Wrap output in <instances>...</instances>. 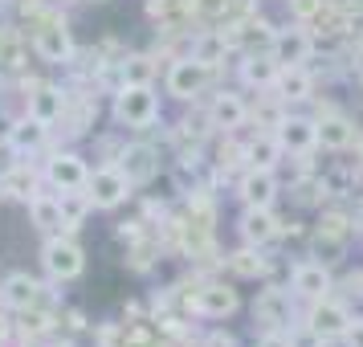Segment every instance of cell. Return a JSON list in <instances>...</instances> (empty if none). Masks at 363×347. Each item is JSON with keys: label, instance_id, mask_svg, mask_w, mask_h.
I'll return each mask as SVG.
<instances>
[{"label": "cell", "instance_id": "cell-1", "mask_svg": "<svg viewBox=\"0 0 363 347\" xmlns=\"http://www.w3.org/2000/svg\"><path fill=\"white\" fill-rule=\"evenodd\" d=\"M131 188H135L131 176H127L118 164H102V167H94L90 180H86V197H90L94 209L111 213V209H118V204L131 200Z\"/></svg>", "mask_w": 363, "mask_h": 347}, {"label": "cell", "instance_id": "cell-2", "mask_svg": "<svg viewBox=\"0 0 363 347\" xmlns=\"http://www.w3.org/2000/svg\"><path fill=\"white\" fill-rule=\"evenodd\" d=\"M115 119L118 123H127L135 131H143L151 127L155 119H160V94H155V86H123L115 94Z\"/></svg>", "mask_w": 363, "mask_h": 347}, {"label": "cell", "instance_id": "cell-3", "mask_svg": "<svg viewBox=\"0 0 363 347\" xmlns=\"http://www.w3.org/2000/svg\"><path fill=\"white\" fill-rule=\"evenodd\" d=\"M33 53H37V62H45V66H69L78 45H74V33H69L66 21L62 17L41 21L33 33Z\"/></svg>", "mask_w": 363, "mask_h": 347}, {"label": "cell", "instance_id": "cell-4", "mask_svg": "<svg viewBox=\"0 0 363 347\" xmlns=\"http://www.w3.org/2000/svg\"><path fill=\"white\" fill-rule=\"evenodd\" d=\"M41 265H45V274H50L53 282H74L86 270V253L74 246L69 237L53 233L50 241L41 246Z\"/></svg>", "mask_w": 363, "mask_h": 347}, {"label": "cell", "instance_id": "cell-5", "mask_svg": "<svg viewBox=\"0 0 363 347\" xmlns=\"http://www.w3.org/2000/svg\"><path fill=\"white\" fill-rule=\"evenodd\" d=\"M208 74H213V66H204V62H196L192 53L188 57H180V62H172L167 66V94L176 102H192L208 86Z\"/></svg>", "mask_w": 363, "mask_h": 347}, {"label": "cell", "instance_id": "cell-6", "mask_svg": "<svg viewBox=\"0 0 363 347\" xmlns=\"http://www.w3.org/2000/svg\"><path fill=\"white\" fill-rule=\"evenodd\" d=\"M335 290V278H330L327 262H298L294 274H290V294L302 298V302H323Z\"/></svg>", "mask_w": 363, "mask_h": 347}, {"label": "cell", "instance_id": "cell-7", "mask_svg": "<svg viewBox=\"0 0 363 347\" xmlns=\"http://www.w3.org/2000/svg\"><path fill=\"white\" fill-rule=\"evenodd\" d=\"M269 53H274L278 66H306L314 53V37L302 25H281L274 41H269Z\"/></svg>", "mask_w": 363, "mask_h": 347}, {"label": "cell", "instance_id": "cell-8", "mask_svg": "<svg viewBox=\"0 0 363 347\" xmlns=\"http://www.w3.org/2000/svg\"><path fill=\"white\" fill-rule=\"evenodd\" d=\"M274 135L278 143L290 155H306V151L318 148V119H306V115H281L274 123Z\"/></svg>", "mask_w": 363, "mask_h": 347}, {"label": "cell", "instance_id": "cell-9", "mask_svg": "<svg viewBox=\"0 0 363 347\" xmlns=\"http://www.w3.org/2000/svg\"><path fill=\"white\" fill-rule=\"evenodd\" d=\"M323 339H343L347 331H351V323H355V314H351V307L347 302H339V298H323V302H311V319H306Z\"/></svg>", "mask_w": 363, "mask_h": 347}, {"label": "cell", "instance_id": "cell-10", "mask_svg": "<svg viewBox=\"0 0 363 347\" xmlns=\"http://www.w3.org/2000/svg\"><path fill=\"white\" fill-rule=\"evenodd\" d=\"M90 180V167L82 164L78 151H57L50 164H45V184L53 192H74V188H86Z\"/></svg>", "mask_w": 363, "mask_h": 347}, {"label": "cell", "instance_id": "cell-11", "mask_svg": "<svg viewBox=\"0 0 363 347\" xmlns=\"http://www.w3.org/2000/svg\"><path fill=\"white\" fill-rule=\"evenodd\" d=\"M237 197L245 209H274V200H278V176L274 172H265V167H249L241 184H237Z\"/></svg>", "mask_w": 363, "mask_h": 347}, {"label": "cell", "instance_id": "cell-12", "mask_svg": "<svg viewBox=\"0 0 363 347\" xmlns=\"http://www.w3.org/2000/svg\"><path fill=\"white\" fill-rule=\"evenodd\" d=\"M118 167L131 176V184H151L160 176V151L151 143H127L118 151Z\"/></svg>", "mask_w": 363, "mask_h": 347}, {"label": "cell", "instance_id": "cell-13", "mask_svg": "<svg viewBox=\"0 0 363 347\" xmlns=\"http://www.w3.org/2000/svg\"><path fill=\"white\" fill-rule=\"evenodd\" d=\"M237 233H241L245 246H262L265 249L281 233V225H278V216H274V209H245L241 221H237Z\"/></svg>", "mask_w": 363, "mask_h": 347}, {"label": "cell", "instance_id": "cell-14", "mask_svg": "<svg viewBox=\"0 0 363 347\" xmlns=\"http://www.w3.org/2000/svg\"><path fill=\"white\" fill-rule=\"evenodd\" d=\"M249 119V106L241 94H233V90H220L208 106V123H213L216 131H237V127H245Z\"/></svg>", "mask_w": 363, "mask_h": 347}, {"label": "cell", "instance_id": "cell-15", "mask_svg": "<svg viewBox=\"0 0 363 347\" xmlns=\"http://www.w3.org/2000/svg\"><path fill=\"white\" fill-rule=\"evenodd\" d=\"M237 307H241V298H237V290L225 286V282H208L196 294V311L204 314V319H225V314H233Z\"/></svg>", "mask_w": 363, "mask_h": 347}, {"label": "cell", "instance_id": "cell-16", "mask_svg": "<svg viewBox=\"0 0 363 347\" xmlns=\"http://www.w3.org/2000/svg\"><path fill=\"white\" fill-rule=\"evenodd\" d=\"M359 139V131H355V123L343 115H323L318 119V148L323 151H343L351 148Z\"/></svg>", "mask_w": 363, "mask_h": 347}, {"label": "cell", "instance_id": "cell-17", "mask_svg": "<svg viewBox=\"0 0 363 347\" xmlns=\"http://www.w3.org/2000/svg\"><path fill=\"white\" fill-rule=\"evenodd\" d=\"M29 216L41 233H62L66 229V216H62V197L57 192H37L29 200Z\"/></svg>", "mask_w": 363, "mask_h": 347}, {"label": "cell", "instance_id": "cell-18", "mask_svg": "<svg viewBox=\"0 0 363 347\" xmlns=\"http://www.w3.org/2000/svg\"><path fill=\"white\" fill-rule=\"evenodd\" d=\"M0 298L9 302V307H17V311H29L41 302V282L29 278V274H9L4 286H0Z\"/></svg>", "mask_w": 363, "mask_h": 347}, {"label": "cell", "instance_id": "cell-19", "mask_svg": "<svg viewBox=\"0 0 363 347\" xmlns=\"http://www.w3.org/2000/svg\"><path fill=\"white\" fill-rule=\"evenodd\" d=\"M278 74H281V66L274 62V53H249L245 62H241V82L257 86V90L278 86Z\"/></svg>", "mask_w": 363, "mask_h": 347}, {"label": "cell", "instance_id": "cell-20", "mask_svg": "<svg viewBox=\"0 0 363 347\" xmlns=\"http://www.w3.org/2000/svg\"><path fill=\"white\" fill-rule=\"evenodd\" d=\"M278 90H281V99L286 102H306L314 94V74L306 66H281Z\"/></svg>", "mask_w": 363, "mask_h": 347}, {"label": "cell", "instance_id": "cell-21", "mask_svg": "<svg viewBox=\"0 0 363 347\" xmlns=\"http://www.w3.org/2000/svg\"><path fill=\"white\" fill-rule=\"evenodd\" d=\"M45 135H50V123H41L37 115H21L13 123V135H9V148L17 151H37L45 143Z\"/></svg>", "mask_w": 363, "mask_h": 347}, {"label": "cell", "instance_id": "cell-22", "mask_svg": "<svg viewBox=\"0 0 363 347\" xmlns=\"http://www.w3.org/2000/svg\"><path fill=\"white\" fill-rule=\"evenodd\" d=\"M66 111V90L62 86H37V94H29V115H37L41 123H57Z\"/></svg>", "mask_w": 363, "mask_h": 347}, {"label": "cell", "instance_id": "cell-23", "mask_svg": "<svg viewBox=\"0 0 363 347\" xmlns=\"http://www.w3.org/2000/svg\"><path fill=\"white\" fill-rule=\"evenodd\" d=\"M281 155H286V148L278 143V135H274V131H269V135H257V139L245 148L249 167H265V172H274V167L281 164Z\"/></svg>", "mask_w": 363, "mask_h": 347}, {"label": "cell", "instance_id": "cell-24", "mask_svg": "<svg viewBox=\"0 0 363 347\" xmlns=\"http://www.w3.org/2000/svg\"><path fill=\"white\" fill-rule=\"evenodd\" d=\"M229 270L237 278H262L265 270H269V258H262V246H241L229 258Z\"/></svg>", "mask_w": 363, "mask_h": 347}, {"label": "cell", "instance_id": "cell-25", "mask_svg": "<svg viewBox=\"0 0 363 347\" xmlns=\"http://www.w3.org/2000/svg\"><path fill=\"white\" fill-rule=\"evenodd\" d=\"M225 45H229L225 33H204L196 45H192V57L204 62V66H216V62H225Z\"/></svg>", "mask_w": 363, "mask_h": 347}, {"label": "cell", "instance_id": "cell-26", "mask_svg": "<svg viewBox=\"0 0 363 347\" xmlns=\"http://www.w3.org/2000/svg\"><path fill=\"white\" fill-rule=\"evenodd\" d=\"M151 74H155V70H151V57H143V53L123 62V86H147Z\"/></svg>", "mask_w": 363, "mask_h": 347}, {"label": "cell", "instance_id": "cell-27", "mask_svg": "<svg viewBox=\"0 0 363 347\" xmlns=\"http://www.w3.org/2000/svg\"><path fill=\"white\" fill-rule=\"evenodd\" d=\"M290 347H327V339H323L311 323H302V327L290 331Z\"/></svg>", "mask_w": 363, "mask_h": 347}, {"label": "cell", "instance_id": "cell-28", "mask_svg": "<svg viewBox=\"0 0 363 347\" xmlns=\"http://www.w3.org/2000/svg\"><path fill=\"white\" fill-rule=\"evenodd\" d=\"M286 4H290V17L294 21H311L323 13V0H286Z\"/></svg>", "mask_w": 363, "mask_h": 347}, {"label": "cell", "instance_id": "cell-29", "mask_svg": "<svg viewBox=\"0 0 363 347\" xmlns=\"http://www.w3.org/2000/svg\"><path fill=\"white\" fill-rule=\"evenodd\" d=\"M257 347H290V335L286 331H265L262 339H257Z\"/></svg>", "mask_w": 363, "mask_h": 347}, {"label": "cell", "instance_id": "cell-30", "mask_svg": "<svg viewBox=\"0 0 363 347\" xmlns=\"http://www.w3.org/2000/svg\"><path fill=\"white\" fill-rule=\"evenodd\" d=\"M200 347H237V339H233L229 331H213V335H208Z\"/></svg>", "mask_w": 363, "mask_h": 347}, {"label": "cell", "instance_id": "cell-31", "mask_svg": "<svg viewBox=\"0 0 363 347\" xmlns=\"http://www.w3.org/2000/svg\"><path fill=\"white\" fill-rule=\"evenodd\" d=\"M343 339H347V347H363V319H355V323H351V331H347Z\"/></svg>", "mask_w": 363, "mask_h": 347}, {"label": "cell", "instance_id": "cell-32", "mask_svg": "<svg viewBox=\"0 0 363 347\" xmlns=\"http://www.w3.org/2000/svg\"><path fill=\"white\" fill-rule=\"evenodd\" d=\"M355 233L363 237V204H359V213H355Z\"/></svg>", "mask_w": 363, "mask_h": 347}, {"label": "cell", "instance_id": "cell-33", "mask_svg": "<svg viewBox=\"0 0 363 347\" xmlns=\"http://www.w3.org/2000/svg\"><path fill=\"white\" fill-rule=\"evenodd\" d=\"M53 4H74V0H53Z\"/></svg>", "mask_w": 363, "mask_h": 347}, {"label": "cell", "instance_id": "cell-34", "mask_svg": "<svg viewBox=\"0 0 363 347\" xmlns=\"http://www.w3.org/2000/svg\"><path fill=\"white\" fill-rule=\"evenodd\" d=\"M90 4H106V0H90Z\"/></svg>", "mask_w": 363, "mask_h": 347}, {"label": "cell", "instance_id": "cell-35", "mask_svg": "<svg viewBox=\"0 0 363 347\" xmlns=\"http://www.w3.org/2000/svg\"><path fill=\"white\" fill-rule=\"evenodd\" d=\"M57 347H74V343H57Z\"/></svg>", "mask_w": 363, "mask_h": 347}]
</instances>
